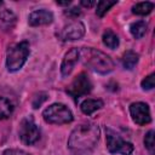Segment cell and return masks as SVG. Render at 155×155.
I'll use <instances>...</instances> for the list:
<instances>
[{
	"mask_svg": "<svg viewBox=\"0 0 155 155\" xmlns=\"http://www.w3.org/2000/svg\"><path fill=\"white\" fill-rule=\"evenodd\" d=\"M53 19V15L47 10H36L33 11L28 17V23L31 27H39V25H46L50 24Z\"/></svg>",
	"mask_w": 155,
	"mask_h": 155,
	"instance_id": "8fae6325",
	"label": "cell"
},
{
	"mask_svg": "<svg viewBox=\"0 0 155 155\" xmlns=\"http://www.w3.org/2000/svg\"><path fill=\"white\" fill-rule=\"evenodd\" d=\"M80 59V50L78 48H71L70 51H68L62 61V64H61V73H62V76H68L74 65L76 64V62Z\"/></svg>",
	"mask_w": 155,
	"mask_h": 155,
	"instance_id": "30bf717a",
	"label": "cell"
},
{
	"mask_svg": "<svg viewBox=\"0 0 155 155\" xmlns=\"http://www.w3.org/2000/svg\"><path fill=\"white\" fill-rule=\"evenodd\" d=\"M0 6H1V1H0Z\"/></svg>",
	"mask_w": 155,
	"mask_h": 155,
	"instance_id": "484cf974",
	"label": "cell"
},
{
	"mask_svg": "<svg viewBox=\"0 0 155 155\" xmlns=\"http://www.w3.org/2000/svg\"><path fill=\"white\" fill-rule=\"evenodd\" d=\"M80 58L82 63L98 74H108L114 70V62L104 52L92 48L84 47L80 50Z\"/></svg>",
	"mask_w": 155,
	"mask_h": 155,
	"instance_id": "7a4b0ae2",
	"label": "cell"
},
{
	"mask_svg": "<svg viewBox=\"0 0 155 155\" xmlns=\"http://www.w3.org/2000/svg\"><path fill=\"white\" fill-rule=\"evenodd\" d=\"M107 148L113 154L131 155L133 151V144L124 140L117 133L111 130H107Z\"/></svg>",
	"mask_w": 155,
	"mask_h": 155,
	"instance_id": "5b68a950",
	"label": "cell"
},
{
	"mask_svg": "<svg viewBox=\"0 0 155 155\" xmlns=\"http://www.w3.org/2000/svg\"><path fill=\"white\" fill-rule=\"evenodd\" d=\"M70 2H71L70 0H67V1H58L57 0V5H61V6H68Z\"/></svg>",
	"mask_w": 155,
	"mask_h": 155,
	"instance_id": "d4e9b609",
	"label": "cell"
},
{
	"mask_svg": "<svg viewBox=\"0 0 155 155\" xmlns=\"http://www.w3.org/2000/svg\"><path fill=\"white\" fill-rule=\"evenodd\" d=\"M29 56V44L27 41L18 42L8 48L6 56V67L8 71L19 70Z\"/></svg>",
	"mask_w": 155,
	"mask_h": 155,
	"instance_id": "3957f363",
	"label": "cell"
},
{
	"mask_svg": "<svg viewBox=\"0 0 155 155\" xmlns=\"http://www.w3.org/2000/svg\"><path fill=\"white\" fill-rule=\"evenodd\" d=\"M102 107H103V102L101 99H86L80 105L81 111L86 115H91L92 113L101 109Z\"/></svg>",
	"mask_w": 155,
	"mask_h": 155,
	"instance_id": "7c38bea8",
	"label": "cell"
},
{
	"mask_svg": "<svg viewBox=\"0 0 155 155\" xmlns=\"http://www.w3.org/2000/svg\"><path fill=\"white\" fill-rule=\"evenodd\" d=\"M154 8V4L149 2V1H143V2H138L132 7V12L134 15H139V16H145L149 15Z\"/></svg>",
	"mask_w": 155,
	"mask_h": 155,
	"instance_id": "2e32d148",
	"label": "cell"
},
{
	"mask_svg": "<svg viewBox=\"0 0 155 155\" xmlns=\"http://www.w3.org/2000/svg\"><path fill=\"white\" fill-rule=\"evenodd\" d=\"M102 39H103V44H104L107 47L111 48V50H114V48H116V47L119 46V38H117V35H116L113 30H110V29H107V30L104 31Z\"/></svg>",
	"mask_w": 155,
	"mask_h": 155,
	"instance_id": "9a60e30c",
	"label": "cell"
},
{
	"mask_svg": "<svg viewBox=\"0 0 155 155\" xmlns=\"http://www.w3.org/2000/svg\"><path fill=\"white\" fill-rule=\"evenodd\" d=\"M18 133L21 140L27 145L34 144L40 138V131L31 117H25L21 121Z\"/></svg>",
	"mask_w": 155,
	"mask_h": 155,
	"instance_id": "8992f818",
	"label": "cell"
},
{
	"mask_svg": "<svg viewBox=\"0 0 155 155\" xmlns=\"http://www.w3.org/2000/svg\"><path fill=\"white\" fill-rule=\"evenodd\" d=\"M144 145L149 150L150 154H154L155 151V143H154V131H149L144 137Z\"/></svg>",
	"mask_w": 155,
	"mask_h": 155,
	"instance_id": "d6986e66",
	"label": "cell"
},
{
	"mask_svg": "<svg viewBox=\"0 0 155 155\" xmlns=\"http://www.w3.org/2000/svg\"><path fill=\"white\" fill-rule=\"evenodd\" d=\"M13 111V104L5 97H0V120L7 119Z\"/></svg>",
	"mask_w": 155,
	"mask_h": 155,
	"instance_id": "e0dca14e",
	"label": "cell"
},
{
	"mask_svg": "<svg viewBox=\"0 0 155 155\" xmlns=\"http://www.w3.org/2000/svg\"><path fill=\"white\" fill-rule=\"evenodd\" d=\"M130 114L137 125H147L151 121L149 105L143 102L132 103L130 105Z\"/></svg>",
	"mask_w": 155,
	"mask_h": 155,
	"instance_id": "ba28073f",
	"label": "cell"
},
{
	"mask_svg": "<svg viewBox=\"0 0 155 155\" xmlns=\"http://www.w3.org/2000/svg\"><path fill=\"white\" fill-rule=\"evenodd\" d=\"M147 29H148V25H147V23L144 21L134 22L130 27V31L133 35V38H136V39L143 38L145 35V33H147Z\"/></svg>",
	"mask_w": 155,
	"mask_h": 155,
	"instance_id": "5bb4252c",
	"label": "cell"
},
{
	"mask_svg": "<svg viewBox=\"0 0 155 155\" xmlns=\"http://www.w3.org/2000/svg\"><path fill=\"white\" fill-rule=\"evenodd\" d=\"M117 1H109V0H101L97 2V10H96V13L99 16V17H103L114 5H116Z\"/></svg>",
	"mask_w": 155,
	"mask_h": 155,
	"instance_id": "ac0fdd59",
	"label": "cell"
},
{
	"mask_svg": "<svg viewBox=\"0 0 155 155\" xmlns=\"http://www.w3.org/2000/svg\"><path fill=\"white\" fill-rule=\"evenodd\" d=\"M4 155H27V154H24L23 151H18V150H6Z\"/></svg>",
	"mask_w": 155,
	"mask_h": 155,
	"instance_id": "603a6c76",
	"label": "cell"
},
{
	"mask_svg": "<svg viewBox=\"0 0 155 155\" xmlns=\"http://www.w3.org/2000/svg\"><path fill=\"white\" fill-rule=\"evenodd\" d=\"M91 90H92V84L85 73H80L78 76H75L71 84L67 87V92L75 99L90 93Z\"/></svg>",
	"mask_w": 155,
	"mask_h": 155,
	"instance_id": "52a82bcc",
	"label": "cell"
},
{
	"mask_svg": "<svg viewBox=\"0 0 155 155\" xmlns=\"http://www.w3.org/2000/svg\"><path fill=\"white\" fill-rule=\"evenodd\" d=\"M84 34H85V25L80 21H76V22H73V23L65 25L62 29V31L59 33V38L64 41L79 40L84 36Z\"/></svg>",
	"mask_w": 155,
	"mask_h": 155,
	"instance_id": "9c48e42d",
	"label": "cell"
},
{
	"mask_svg": "<svg viewBox=\"0 0 155 155\" xmlns=\"http://www.w3.org/2000/svg\"><path fill=\"white\" fill-rule=\"evenodd\" d=\"M138 58H139L138 53H136V52H133V51H126V52L124 53L122 58H121L124 68H125V69H128V70L133 69V67L138 63Z\"/></svg>",
	"mask_w": 155,
	"mask_h": 155,
	"instance_id": "4fadbf2b",
	"label": "cell"
},
{
	"mask_svg": "<svg viewBox=\"0 0 155 155\" xmlns=\"http://www.w3.org/2000/svg\"><path fill=\"white\" fill-rule=\"evenodd\" d=\"M142 88L143 90H151L154 88V85H155V74H150L148 75L145 79L142 80Z\"/></svg>",
	"mask_w": 155,
	"mask_h": 155,
	"instance_id": "ffe728a7",
	"label": "cell"
},
{
	"mask_svg": "<svg viewBox=\"0 0 155 155\" xmlns=\"http://www.w3.org/2000/svg\"><path fill=\"white\" fill-rule=\"evenodd\" d=\"M0 18H1L4 22H10V21H13L16 17H15V15H13L10 10H5L4 12H1Z\"/></svg>",
	"mask_w": 155,
	"mask_h": 155,
	"instance_id": "44dd1931",
	"label": "cell"
},
{
	"mask_svg": "<svg viewBox=\"0 0 155 155\" xmlns=\"http://www.w3.org/2000/svg\"><path fill=\"white\" fill-rule=\"evenodd\" d=\"M94 4H96V1H93V0H90V1L82 0V1H81V5L85 6V7H91V6H93Z\"/></svg>",
	"mask_w": 155,
	"mask_h": 155,
	"instance_id": "cb8c5ba5",
	"label": "cell"
},
{
	"mask_svg": "<svg viewBox=\"0 0 155 155\" xmlns=\"http://www.w3.org/2000/svg\"><path fill=\"white\" fill-rule=\"evenodd\" d=\"M65 15H69V16H78V15H80V10H79L78 7H73L71 10L65 11Z\"/></svg>",
	"mask_w": 155,
	"mask_h": 155,
	"instance_id": "7402d4cb",
	"label": "cell"
},
{
	"mask_svg": "<svg viewBox=\"0 0 155 155\" xmlns=\"http://www.w3.org/2000/svg\"><path fill=\"white\" fill-rule=\"evenodd\" d=\"M42 116L46 122L53 125H63L73 121V113L62 103H54L47 107L42 111Z\"/></svg>",
	"mask_w": 155,
	"mask_h": 155,
	"instance_id": "277c9868",
	"label": "cell"
},
{
	"mask_svg": "<svg viewBox=\"0 0 155 155\" xmlns=\"http://www.w3.org/2000/svg\"><path fill=\"white\" fill-rule=\"evenodd\" d=\"M99 139V127L94 124H81L73 130L68 139V148L74 155L90 153Z\"/></svg>",
	"mask_w": 155,
	"mask_h": 155,
	"instance_id": "6da1fadb",
	"label": "cell"
}]
</instances>
